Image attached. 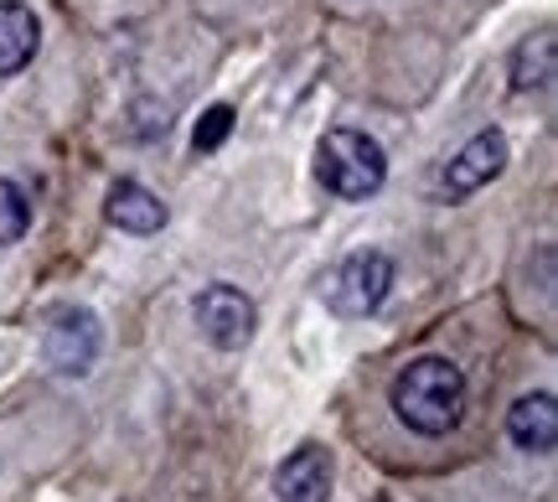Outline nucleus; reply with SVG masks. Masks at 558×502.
<instances>
[{"instance_id":"1","label":"nucleus","mask_w":558,"mask_h":502,"mask_svg":"<svg viewBox=\"0 0 558 502\" xmlns=\"http://www.w3.org/2000/svg\"><path fill=\"white\" fill-rule=\"evenodd\" d=\"M393 415L414 435H450L465 415V373L450 358H414L393 379Z\"/></svg>"},{"instance_id":"2","label":"nucleus","mask_w":558,"mask_h":502,"mask_svg":"<svg viewBox=\"0 0 558 502\" xmlns=\"http://www.w3.org/2000/svg\"><path fill=\"white\" fill-rule=\"evenodd\" d=\"M316 177L341 202H367L388 181V156L367 130H326L316 145Z\"/></svg>"},{"instance_id":"3","label":"nucleus","mask_w":558,"mask_h":502,"mask_svg":"<svg viewBox=\"0 0 558 502\" xmlns=\"http://www.w3.org/2000/svg\"><path fill=\"white\" fill-rule=\"evenodd\" d=\"M393 290V260L378 249H362L352 260H341V270L326 280V306L337 316H373Z\"/></svg>"},{"instance_id":"4","label":"nucleus","mask_w":558,"mask_h":502,"mask_svg":"<svg viewBox=\"0 0 558 502\" xmlns=\"http://www.w3.org/2000/svg\"><path fill=\"white\" fill-rule=\"evenodd\" d=\"M192 316H197L202 337L213 342V347H222V352L248 347L254 326H259V311H254V301L243 296L239 285H207L197 301H192Z\"/></svg>"},{"instance_id":"5","label":"nucleus","mask_w":558,"mask_h":502,"mask_svg":"<svg viewBox=\"0 0 558 502\" xmlns=\"http://www.w3.org/2000/svg\"><path fill=\"white\" fill-rule=\"evenodd\" d=\"M501 166H507V135H501V130H481V135H471V141L456 151V162L445 166L439 192L450 202L471 198V192H481L486 181L501 177Z\"/></svg>"},{"instance_id":"6","label":"nucleus","mask_w":558,"mask_h":502,"mask_svg":"<svg viewBox=\"0 0 558 502\" xmlns=\"http://www.w3.org/2000/svg\"><path fill=\"white\" fill-rule=\"evenodd\" d=\"M104 347V326L94 311H62L47 332V362L58 373H88Z\"/></svg>"},{"instance_id":"7","label":"nucleus","mask_w":558,"mask_h":502,"mask_svg":"<svg viewBox=\"0 0 558 502\" xmlns=\"http://www.w3.org/2000/svg\"><path fill=\"white\" fill-rule=\"evenodd\" d=\"M279 502H326L331 498V451L326 445H300L290 462L275 471Z\"/></svg>"},{"instance_id":"8","label":"nucleus","mask_w":558,"mask_h":502,"mask_svg":"<svg viewBox=\"0 0 558 502\" xmlns=\"http://www.w3.org/2000/svg\"><path fill=\"white\" fill-rule=\"evenodd\" d=\"M104 218L114 223L120 234H160L166 228V202L140 187V181H114L109 202H104Z\"/></svg>"},{"instance_id":"9","label":"nucleus","mask_w":558,"mask_h":502,"mask_svg":"<svg viewBox=\"0 0 558 502\" xmlns=\"http://www.w3.org/2000/svg\"><path fill=\"white\" fill-rule=\"evenodd\" d=\"M37 11L21 5V0H0V79H16L26 62L37 58Z\"/></svg>"},{"instance_id":"10","label":"nucleus","mask_w":558,"mask_h":502,"mask_svg":"<svg viewBox=\"0 0 558 502\" xmlns=\"http://www.w3.org/2000/svg\"><path fill=\"white\" fill-rule=\"evenodd\" d=\"M507 435H512L522 451L548 456L554 441H558V404H554V394H527V399L512 404V415H507Z\"/></svg>"},{"instance_id":"11","label":"nucleus","mask_w":558,"mask_h":502,"mask_svg":"<svg viewBox=\"0 0 558 502\" xmlns=\"http://www.w3.org/2000/svg\"><path fill=\"white\" fill-rule=\"evenodd\" d=\"M554 83V32H538V37H527L512 52V88H548Z\"/></svg>"},{"instance_id":"12","label":"nucleus","mask_w":558,"mask_h":502,"mask_svg":"<svg viewBox=\"0 0 558 502\" xmlns=\"http://www.w3.org/2000/svg\"><path fill=\"white\" fill-rule=\"evenodd\" d=\"M32 228V202L11 177H0V249L5 243H21Z\"/></svg>"},{"instance_id":"13","label":"nucleus","mask_w":558,"mask_h":502,"mask_svg":"<svg viewBox=\"0 0 558 502\" xmlns=\"http://www.w3.org/2000/svg\"><path fill=\"white\" fill-rule=\"evenodd\" d=\"M228 135H233V109H228V104H213V109H207V115L197 120V135H192V145H197V151H218Z\"/></svg>"}]
</instances>
